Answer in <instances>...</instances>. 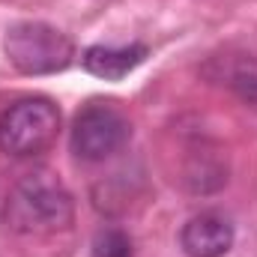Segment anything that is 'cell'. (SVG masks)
Returning <instances> with one entry per match:
<instances>
[{"label":"cell","mask_w":257,"mask_h":257,"mask_svg":"<svg viewBox=\"0 0 257 257\" xmlns=\"http://www.w3.org/2000/svg\"><path fill=\"white\" fill-rule=\"evenodd\" d=\"M3 224L21 236H42L66 230L75 218V200L51 171L21 177L3 200Z\"/></svg>","instance_id":"6da1fadb"},{"label":"cell","mask_w":257,"mask_h":257,"mask_svg":"<svg viewBox=\"0 0 257 257\" xmlns=\"http://www.w3.org/2000/svg\"><path fill=\"white\" fill-rule=\"evenodd\" d=\"M60 123V108L51 99L24 96L0 114V153L12 159H36L54 147Z\"/></svg>","instance_id":"7a4b0ae2"},{"label":"cell","mask_w":257,"mask_h":257,"mask_svg":"<svg viewBox=\"0 0 257 257\" xmlns=\"http://www.w3.org/2000/svg\"><path fill=\"white\" fill-rule=\"evenodd\" d=\"M3 54L21 75H54L75 60V45L45 21H18L3 36Z\"/></svg>","instance_id":"3957f363"},{"label":"cell","mask_w":257,"mask_h":257,"mask_svg":"<svg viewBox=\"0 0 257 257\" xmlns=\"http://www.w3.org/2000/svg\"><path fill=\"white\" fill-rule=\"evenodd\" d=\"M128 138L132 126L123 111H117L111 102H90L72 120L69 147L81 162H105L126 147Z\"/></svg>","instance_id":"277c9868"},{"label":"cell","mask_w":257,"mask_h":257,"mask_svg":"<svg viewBox=\"0 0 257 257\" xmlns=\"http://www.w3.org/2000/svg\"><path fill=\"white\" fill-rule=\"evenodd\" d=\"M233 221L221 212H197L180 230V248L186 257H224L233 248Z\"/></svg>","instance_id":"5b68a950"},{"label":"cell","mask_w":257,"mask_h":257,"mask_svg":"<svg viewBox=\"0 0 257 257\" xmlns=\"http://www.w3.org/2000/svg\"><path fill=\"white\" fill-rule=\"evenodd\" d=\"M150 57V48L144 42H132V45H90L81 54V66L102 78V81H123L128 72H135L138 66Z\"/></svg>","instance_id":"8992f818"},{"label":"cell","mask_w":257,"mask_h":257,"mask_svg":"<svg viewBox=\"0 0 257 257\" xmlns=\"http://www.w3.org/2000/svg\"><path fill=\"white\" fill-rule=\"evenodd\" d=\"M90 257H135L132 239L120 227H105L96 233L93 245H90Z\"/></svg>","instance_id":"52a82bcc"}]
</instances>
